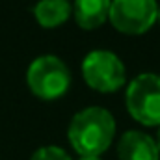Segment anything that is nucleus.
Here are the masks:
<instances>
[{"label":"nucleus","mask_w":160,"mask_h":160,"mask_svg":"<svg viewBox=\"0 0 160 160\" xmlns=\"http://www.w3.org/2000/svg\"><path fill=\"white\" fill-rule=\"evenodd\" d=\"M127 110L142 125H160V77L153 73L138 75L127 88Z\"/></svg>","instance_id":"3"},{"label":"nucleus","mask_w":160,"mask_h":160,"mask_svg":"<svg viewBox=\"0 0 160 160\" xmlns=\"http://www.w3.org/2000/svg\"><path fill=\"white\" fill-rule=\"evenodd\" d=\"M26 80L36 97L54 101L67 93L71 86V73L60 58L39 56L30 63Z\"/></svg>","instance_id":"2"},{"label":"nucleus","mask_w":160,"mask_h":160,"mask_svg":"<svg viewBox=\"0 0 160 160\" xmlns=\"http://www.w3.org/2000/svg\"><path fill=\"white\" fill-rule=\"evenodd\" d=\"M118 157L119 160H160V153L151 136L140 130H128L119 138Z\"/></svg>","instance_id":"6"},{"label":"nucleus","mask_w":160,"mask_h":160,"mask_svg":"<svg viewBox=\"0 0 160 160\" xmlns=\"http://www.w3.org/2000/svg\"><path fill=\"white\" fill-rule=\"evenodd\" d=\"M112 0H75L73 15L77 24L86 30H95L106 22Z\"/></svg>","instance_id":"7"},{"label":"nucleus","mask_w":160,"mask_h":160,"mask_svg":"<svg viewBox=\"0 0 160 160\" xmlns=\"http://www.w3.org/2000/svg\"><path fill=\"white\" fill-rule=\"evenodd\" d=\"M80 160H101L99 157H86V158H80Z\"/></svg>","instance_id":"11"},{"label":"nucleus","mask_w":160,"mask_h":160,"mask_svg":"<svg viewBox=\"0 0 160 160\" xmlns=\"http://www.w3.org/2000/svg\"><path fill=\"white\" fill-rule=\"evenodd\" d=\"M67 136L80 158L99 157L110 147L116 136V121L108 110L89 106L71 119Z\"/></svg>","instance_id":"1"},{"label":"nucleus","mask_w":160,"mask_h":160,"mask_svg":"<svg viewBox=\"0 0 160 160\" xmlns=\"http://www.w3.org/2000/svg\"><path fill=\"white\" fill-rule=\"evenodd\" d=\"M155 143H157V149H158V153H160V128H158V132H157V140H155Z\"/></svg>","instance_id":"10"},{"label":"nucleus","mask_w":160,"mask_h":160,"mask_svg":"<svg viewBox=\"0 0 160 160\" xmlns=\"http://www.w3.org/2000/svg\"><path fill=\"white\" fill-rule=\"evenodd\" d=\"M157 21H158V22H160V9H158V17H157Z\"/></svg>","instance_id":"12"},{"label":"nucleus","mask_w":160,"mask_h":160,"mask_svg":"<svg viewBox=\"0 0 160 160\" xmlns=\"http://www.w3.org/2000/svg\"><path fill=\"white\" fill-rule=\"evenodd\" d=\"M73 11L67 0H39L34 8L36 21L45 28H56L63 24Z\"/></svg>","instance_id":"8"},{"label":"nucleus","mask_w":160,"mask_h":160,"mask_svg":"<svg viewBox=\"0 0 160 160\" xmlns=\"http://www.w3.org/2000/svg\"><path fill=\"white\" fill-rule=\"evenodd\" d=\"M82 77L86 84L97 91L112 93L125 84V65L110 50H93L82 62Z\"/></svg>","instance_id":"4"},{"label":"nucleus","mask_w":160,"mask_h":160,"mask_svg":"<svg viewBox=\"0 0 160 160\" xmlns=\"http://www.w3.org/2000/svg\"><path fill=\"white\" fill-rule=\"evenodd\" d=\"M30 160H71V157H69L63 149H60V147L47 145V147L38 149V151L32 155Z\"/></svg>","instance_id":"9"},{"label":"nucleus","mask_w":160,"mask_h":160,"mask_svg":"<svg viewBox=\"0 0 160 160\" xmlns=\"http://www.w3.org/2000/svg\"><path fill=\"white\" fill-rule=\"evenodd\" d=\"M158 17L157 0H112L110 22L116 30L128 36H140L147 32Z\"/></svg>","instance_id":"5"}]
</instances>
